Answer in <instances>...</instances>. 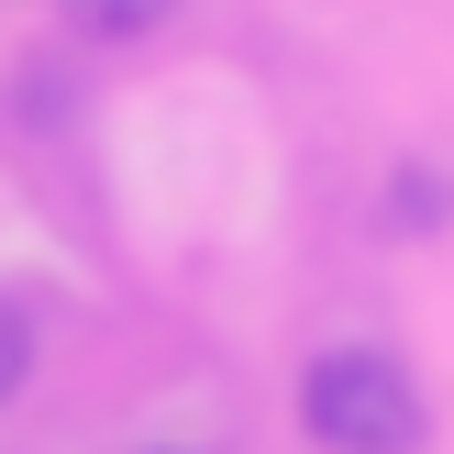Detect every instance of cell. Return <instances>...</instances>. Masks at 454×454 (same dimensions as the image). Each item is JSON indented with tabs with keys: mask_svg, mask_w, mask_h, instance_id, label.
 <instances>
[{
	"mask_svg": "<svg viewBox=\"0 0 454 454\" xmlns=\"http://www.w3.org/2000/svg\"><path fill=\"white\" fill-rule=\"evenodd\" d=\"M22 377H34V310H22L12 288H0V411L22 399Z\"/></svg>",
	"mask_w": 454,
	"mask_h": 454,
	"instance_id": "4",
	"label": "cell"
},
{
	"mask_svg": "<svg viewBox=\"0 0 454 454\" xmlns=\"http://www.w3.org/2000/svg\"><path fill=\"white\" fill-rule=\"evenodd\" d=\"M300 433L322 454H421L433 399L388 344H322L300 366Z\"/></svg>",
	"mask_w": 454,
	"mask_h": 454,
	"instance_id": "1",
	"label": "cell"
},
{
	"mask_svg": "<svg viewBox=\"0 0 454 454\" xmlns=\"http://www.w3.org/2000/svg\"><path fill=\"white\" fill-rule=\"evenodd\" d=\"M443 211H454V177H433V167L388 177V233H443Z\"/></svg>",
	"mask_w": 454,
	"mask_h": 454,
	"instance_id": "2",
	"label": "cell"
},
{
	"mask_svg": "<svg viewBox=\"0 0 454 454\" xmlns=\"http://www.w3.org/2000/svg\"><path fill=\"white\" fill-rule=\"evenodd\" d=\"M155 454H177V443H155Z\"/></svg>",
	"mask_w": 454,
	"mask_h": 454,
	"instance_id": "5",
	"label": "cell"
},
{
	"mask_svg": "<svg viewBox=\"0 0 454 454\" xmlns=\"http://www.w3.org/2000/svg\"><path fill=\"white\" fill-rule=\"evenodd\" d=\"M177 0H67V22H78L89 44H133V34H155Z\"/></svg>",
	"mask_w": 454,
	"mask_h": 454,
	"instance_id": "3",
	"label": "cell"
}]
</instances>
